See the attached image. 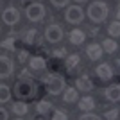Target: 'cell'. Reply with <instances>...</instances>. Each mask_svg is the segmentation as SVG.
Instances as JSON below:
<instances>
[{
  "label": "cell",
  "mask_w": 120,
  "mask_h": 120,
  "mask_svg": "<svg viewBox=\"0 0 120 120\" xmlns=\"http://www.w3.org/2000/svg\"><path fill=\"white\" fill-rule=\"evenodd\" d=\"M108 13H109V9H108V4H104V2H93V4H90V7H88V16H90L93 22H104L106 16H108Z\"/></svg>",
  "instance_id": "1"
},
{
  "label": "cell",
  "mask_w": 120,
  "mask_h": 120,
  "mask_svg": "<svg viewBox=\"0 0 120 120\" xmlns=\"http://www.w3.org/2000/svg\"><path fill=\"white\" fill-rule=\"evenodd\" d=\"M34 84H32V81H27V79H20L18 82L15 84V93L18 95V99L25 100V99H30V97L34 95Z\"/></svg>",
  "instance_id": "2"
},
{
  "label": "cell",
  "mask_w": 120,
  "mask_h": 120,
  "mask_svg": "<svg viewBox=\"0 0 120 120\" xmlns=\"http://www.w3.org/2000/svg\"><path fill=\"white\" fill-rule=\"evenodd\" d=\"M63 90H65V81L61 79L59 75L50 74L47 77V91L52 93V95H59Z\"/></svg>",
  "instance_id": "3"
},
{
  "label": "cell",
  "mask_w": 120,
  "mask_h": 120,
  "mask_svg": "<svg viewBox=\"0 0 120 120\" xmlns=\"http://www.w3.org/2000/svg\"><path fill=\"white\" fill-rule=\"evenodd\" d=\"M43 16H45V7L41 2H34L27 7V18L30 22H40Z\"/></svg>",
  "instance_id": "4"
},
{
  "label": "cell",
  "mask_w": 120,
  "mask_h": 120,
  "mask_svg": "<svg viewBox=\"0 0 120 120\" xmlns=\"http://www.w3.org/2000/svg\"><path fill=\"white\" fill-rule=\"evenodd\" d=\"M65 18L68 23H81L82 18H84V13H82V9L79 5H70L65 13Z\"/></svg>",
  "instance_id": "5"
},
{
  "label": "cell",
  "mask_w": 120,
  "mask_h": 120,
  "mask_svg": "<svg viewBox=\"0 0 120 120\" xmlns=\"http://www.w3.org/2000/svg\"><path fill=\"white\" fill-rule=\"evenodd\" d=\"M45 38L50 43H57L63 38V29H61L59 25H49L47 30H45Z\"/></svg>",
  "instance_id": "6"
},
{
  "label": "cell",
  "mask_w": 120,
  "mask_h": 120,
  "mask_svg": "<svg viewBox=\"0 0 120 120\" xmlns=\"http://www.w3.org/2000/svg\"><path fill=\"white\" fill-rule=\"evenodd\" d=\"M2 20H4L5 25H15L16 22L20 20V11L16 7H7L4 11V15H2Z\"/></svg>",
  "instance_id": "7"
},
{
  "label": "cell",
  "mask_w": 120,
  "mask_h": 120,
  "mask_svg": "<svg viewBox=\"0 0 120 120\" xmlns=\"http://www.w3.org/2000/svg\"><path fill=\"white\" fill-rule=\"evenodd\" d=\"M97 75L104 81H109L111 77H113V68H111L108 63H102V65L97 66Z\"/></svg>",
  "instance_id": "8"
},
{
  "label": "cell",
  "mask_w": 120,
  "mask_h": 120,
  "mask_svg": "<svg viewBox=\"0 0 120 120\" xmlns=\"http://www.w3.org/2000/svg\"><path fill=\"white\" fill-rule=\"evenodd\" d=\"M0 75L2 77H7V75H11V72H13V61L9 59V57H5V56H2L0 57Z\"/></svg>",
  "instance_id": "9"
},
{
  "label": "cell",
  "mask_w": 120,
  "mask_h": 120,
  "mask_svg": "<svg viewBox=\"0 0 120 120\" xmlns=\"http://www.w3.org/2000/svg\"><path fill=\"white\" fill-rule=\"evenodd\" d=\"M102 47L97 45V43H91V45H88V49H86V54H88V57L90 59H99L100 56H102Z\"/></svg>",
  "instance_id": "10"
},
{
  "label": "cell",
  "mask_w": 120,
  "mask_h": 120,
  "mask_svg": "<svg viewBox=\"0 0 120 120\" xmlns=\"http://www.w3.org/2000/svg\"><path fill=\"white\" fill-rule=\"evenodd\" d=\"M75 84H77V88H79L81 91H91L93 90V82L90 81V77H79V79L75 81Z\"/></svg>",
  "instance_id": "11"
},
{
  "label": "cell",
  "mask_w": 120,
  "mask_h": 120,
  "mask_svg": "<svg viewBox=\"0 0 120 120\" xmlns=\"http://www.w3.org/2000/svg\"><path fill=\"white\" fill-rule=\"evenodd\" d=\"M106 99L111 100V102L120 100V86H109V88L106 90Z\"/></svg>",
  "instance_id": "12"
},
{
  "label": "cell",
  "mask_w": 120,
  "mask_h": 120,
  "mask_svg": "<svg viewBox=\"0 0 120 120\" xmlns=\"http://www.w3.org/2000/svg\"><path fill=\"white\" fill-rule=\"evenodd\" d=\"M93 106H95V100L91 99V97H82V99L79 100V109H82V111L93 109Z\"/></svg>",
  "instance_id": "13"
},
{
  "label": "cell",
  "mask_w": 120,
  "mask_h": 120,
  "mask_svg": "<svg viewBox=\"0 0 120 120\" xmlns=\"http://www.w3.org/2000/svg\"><path fill=\"white\" fill-rule=\"evenodd\" d=\"M84 32H82V30H72L70 32V41L72 43H74V45H81V43H82V41H84Z\"/></svg>",
  "instance_id": "14"
},
{
  "label": "cell",
  "mask_w": 120,
  "mask_h": 120,
  "mask_svg": "<svg viewBox=\"0 0 120 120\" xmlns=\"http://www.w3.org/2000/svg\"><path fill=\"white\" fill-rule=\"evenodd\" d=\"M29 65H30L32 70H43V68H45V59H43V57H30Z\"/></svg>",
  "instance_id": "15"
},
{
  "label": "cell",
  "mask_w": 120,
  "mask_h": 120,
  "mask_svg": "<svg viewBox=\"0 0 120 120\" xmlns=\"http://www.w3.org/2000/svg\"><path fill=\"white\" fill-rule=\"evenodd\" d=\"M102 49L108 52V54H113L116 49H118V45H116L115 40H104V43H102Z\"/></svg>",
  "instance_id": "16"
},
{
  "label": "cell",
  "mask_w": 120,
  "mask_h": 120,
  "mask_svg": "<svg viewBox=\"0 0 120 120\" xmlns=\"http://www.w3.org/2000/svg\"><path fill=\"white\" fill-rule=\"evenodd\" d=\"M77 100V91L75 88H66L65 90V102H75Z\"/></svg>",
  "instance_id": "17"
},
{
  "label": "cell",
  "mask_w": 120,
  "mask_h": 120,
  "mask_svg": "<svg viewBox=\"0 0 120 120\" xmlns=\"http://www.w3.org/2000/svg\"><path fill=\"white\" fill-rule=\"evenodd\" d=\"M13 111H15L16 115H25V113L29 111V108H27V104H25V102H15Z\"/></svg>",
  "instance_id": "18"
},
{
  "label": "cell",
  "mask_w": 120,
  "mask_h": 120,
  "mask_svg": "<svg viewBox=\"0 0 120 120\" xmlns=\"http://www.w3.org/2000/svg\"><path fill=\"white\" fill-rule=\"evenodd\" d=\"M108 32H109V36H120V22H111L109 27H108Z\"/></svg>",
  "instance_id": "19"
},
{
  "label": "cell",
  "mask_w": 120,
  "mask_h": 120,
  "mask_svg": "<svg viewBox=\"0 0 120 120\" xmlns=\"http://www.w3.org/2000/svg\"><path fill=\"white\" fill-rule=\"evenodd\" d=\"M25 41H27L29 45H34L36 41H38V32H36V29H30V30H27V36H25Z\"/></svg>",
  "instance_id": "20"
},
{
  "label": "cell",
  "mask_w": 120,
  "mask_h": 120,
  "mask_svg": "<svg viewBox=\"0 0 120 120\" xmlns=\"http://www.w3.org/2000/svg\"><path fill=\"white\" fill-rule=\"evenodd\" d=\"M9 97H11V90L5 84H2L0 86V100H2V102H7Z\"/></svg>",
  "instance_id": "21"
},
{
  "label": "cell",
  "mask_w": 120,
  "mask_h": 120,
  "mask_svg": "<svg viewBox=\"0 0 120 120\" xmlns=\"http://www.w3.org/2000/svg\"><path fill=\"white\" fill-rule=\"evenodd\" d=\"M79 61H81L79 56H77V54H72V56H68V59H66V66L72 70V68H75V66L79 65Z\"/></svg>",
  "instance_id": "22"
},
{
  "label": "cell",
  "mask_w": 120,
  "mask_h": 120,
  "mask_svg": "<svg viewBox=\"0 0 120 120\" xmlns=\"http://www.w3.org/2000/svg\"><path fill=\"white\" fill-rule=\"evenodd\" d=\"M36 109H38V113H41V115H45V113H49V111L52 109V106H50L49 102H45V100H41L40 104H38V108H36Z\"/></svg>",
  "instance_id": "23"
},
{
  "label": "cell",
  "mask_w": 120,
  "mask_h": 120,
  "mask_svg": "<svg viewBox=\"0 0 120 120\" xmlns=\"http://www.w3.org/2000/svg\"><path fill=\"white\" fill-rule=\"evenodd\" d=\"M2 47L7 50H15V38H7V40L2 41Z\"/></svg>",
  "instance_id": "24"
},
{
  "label": "cell",
  "mask_w": 120,
  "mask_h": 120,
  "mask_svg": "<svg viewBox=\"0 0 120 120\" xmlns=\"http://www.w3.org/2000/svg\"><path fill=\"white\" fill-rule=\"evenodd\" d=\"M116 116H118V109H116V108L106 111V118H108V120H116Z\"/></svg>",
  "instance_id": "25"
},
{
  "label": "cell",
  "mask_w": 120,
  "mask_h": 120,
  "mask_svg": "<svg viewBox=\"0 0 120 120\" xmlns=\"http://www.w3.org/2000/svg\"><path fill=\"white\" fill-rule=\"evenodd\" d=\"M52 120H66V115L63 113V111L56 109V111H54V116H52Z\"/></svg>",
  "instance_id": "26"
},
{
  "label": "cell",
  "mask_w": 120,
  "mask_h": 120,
  "mask_svg": "<svg viewBox=\"0 0 120 120\" xmlns=\"http://www.w3.org/2000/svg\"><path fill=\"white\" fill-rule=\"evenodd\" d=\"M54 56H56V57H65L66 50L65 49H57V50H54Z\"/></svg>",
  "instance_id": "27"
},
{
  "label": "cell",
  "mask_w": 120,
  "mask_h": 120,
  "mask_svg": "<svg viewBox=\"0 0 120 120\" xmlns=\"http://www.w3.org/2000/svg\"><path fill=\"white\" fill-rule=\"evenodd\" d=\"M79 120H100V118L97 115H90V113H88V115H82Z\"/></svg>",
  "instance_id": "28"
},
{
  "label": "cell",
  "mask_w": 120,
  "mask_h": 120,
  "mask_svg": "<svg viewBox=\"0 0 120 120\" xmlns=\"http://www.w3.org/2000/svg\"><path fill=\"white\" fill-rule=\"evenodd\" d=\"M52 4L56 5V7H63V5H66L65 0H56V2H52Z\"/></svg>",
  "instance_id": "29"
},
{
  "label": "cell",
  "mask_w": 120,
  "mask_h": 120,
  "mask_svg": "<svg viewBox=\"0 0 120 120\" xmlns=\"http://www.w3.org/2000/svg\"><path fill=\"white\" fill-rule=\"evenodd\" d=\"M0 120H7V111H5V109L0 111Z\"/></svg>",
  "instance_id": "30"
},
{
  "label": "cell",
  "mask_w": 120,
  "mask_h": 120,
  "mask_svg": "<svg viewBox=\"0 0 120 120\" xmlns=\"http://www.w3.org/2000/svg\"><path fill=\"white\" fill-rule=\"evenodd\" d=\"M18 59H20V61H25V59H27V52H20V54H18Z\"/></svg>",
  "instance_id": "31"
},
{
  "label": "cell",
  "mask_w": 120,
  "mask_h": 120,
  "mask_svg": "<svg viewBox=\"0 0 120 120\" xmlns=\"http://www.w3.org/2000/svg\"><path fill=\"white\" fill-rule=\"evenodd\" d=\"M116 22H120V7H118V11H116Z\"/></svg>",
  "instance_id": "32"
},
{
  "label": "cell",
  "mask_w": 120,
  "mask_h": 120,
  "mask_svg": "<svg viewBox=\"0 0 120 120\" xmlns=\"http://www.w3.org/2000/svg\"><path fill=\"white\" fill-rule=\"evenodd\" d=\"M116 66H118V72H120V59H116Z\"/></svg>",
  "instance_id": "33"
},
{
  "label": "cell",
  "mask_w": 120,
  "mask_h": 120,
  "mask_svg": "<svg viewBox=\"0 0 120 120\" xmlns=\"http://www.w3.org/2000/svg\"><path fill=\"white\" fill-rule=\"evenodd\" d=\"M18 120H22V118H18Z\"/></svg>",
  "instance_id": "34"
}]
</instances>
